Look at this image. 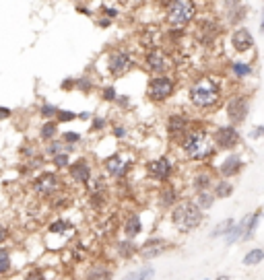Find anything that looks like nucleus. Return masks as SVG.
Here are the masks:
<instances>
[{"mask_svg": "<svg viewBox=\"0 0 264 280\" xmlns=\"http://www.w3.org/2000/svg\"><path fill=\"white\" fill-rule=\"evenodd\" d=\"M68 173H70V177H73L77 184H87V182L91 180V167H89L87 161L79 159L77 163L68 165Z\"/></svg>", "mask_w": 264, "mask_h": 280, "instance_id": "nucleus-15", "label": "nucleus"}, {"mask_svg": "<svg viewBox=\"0 0 264 280\" xmlns=\"http://www.w3.org/2000/svg\"><path fill=\"white\" fill-rule=\"evenodd\" d=\"M147 173L153 180H157V182L170 180V175H172V163H170V159L159 157V159H155V161H149L147 163Z\"/></svg>", "mask_w": 264, "mask_h": 280, "instance_id": "nucleus-10", "label": "nucleus"}, {"mask_svg": "<svg viewBox=\"0 0 264 280\" xmlns=\"http://www.w3.org/2000/svg\"><path fill=\"white\" fill-rule=\"evenodd\" d=\"M58 152H73V146L64 144V142H58V140H47V146H45V155L54 157Z\"/></svg>", "mask_w": 264, "mask_h": 280, "instance_id": "nucleus-22", "label": "nucleus"}, {"mask_svg": "<svg viewBox=\"0 0 264 280\" xmlns=\"http://www.w3.org/2000/svg\"><path fill=\"white\" fill-rule=\"evenodd\" d=\"M242 167H244V161L239 155H229L221 165H219V173L223 177H233L242 171Z\"/></svg>", "mask_w": 264, "mask_h": 280, "instance_id": "nucleus-17", "label": "nucleus"}, {"mask_svg": "<svg viewBox=\"0 0 264 280\" xmlns=\"http://www.w3.org/2000/svg\"><path fill=\"white\" fill-rule=\"evenodd\" d=\"M105 15H108V17H118V11L116 9H105Z\"/></svg>", "mask_w": 264, "mask_h": 280, "instance_id": "nucleus-49", "label": "nucleus"}, {"mask_svg": "<svg viewBox=\"0 0 264 280\" xmlns=\"http://www.w3.org/2000/svg\"><path fill=\"white\" fill-rule=\"evenodd\" d=\"M221 99V87L217 81L213 79H202V81H196L192 87H190V101L194 107L198 109H210L215 107Z\"/></svg>", "mask_w": 264, "mask_h": 280, "instance_id": "nucleus-2", "label": "nucleus"}, {"mask_svg": "<svg viewBox=\"0 0 264 280\" xmlns=\"http://www.w3.org/2000/svg\"><path fill=\"white\" fill-rule=\"evenodd\" d=\"M103 99L105 101H116V89L114 87H105L103 89Z\"/></svg>", "mask_w": 264, "mask_h": 280, "instance_id": "nucleus-41", "label": "nucleus"}, {"mask_svg": "<svg viewBox=\"0 0 264 280\" xmlns=\"http://www.w3.org/2000/svg\"><path fill=\"white\" fill-rule=\"evenodd\" d=\"M262 130H264V128H262V126H258V128L254 130V134H252V136H254V138H258V136L262 134Z\"/></svg>", "mask_w": 264, "mask_h": 280, "instance_id": "nucleus-52", "label": "nucleus"}, {"mask_svg": "<svg viewBox=\"0 0 264 280\" xmlns=\"http://www.w3.org/2000/svg\"><path fill=\"white\" fill-rule=\"evenodd\" d=\"M174 89H176V85H174V81H172L170 77L157 74V77H153V79L149 81V85H147V95H149L151 101L161 103V101H165V99H170V97L174 95Z\"/></svg>", "mask_w": 264, "mask_h": 280, "instance_id": "nucleus-5", "label": "nucleus"}, {"mask_svg": "<svg viewBox=\"0 0 264 280\" xmlns=\"http://www.w3.org/2000/svg\"><path fill=\"white\" fill-rule=\"evenodd\" d=\"M33 190L41 196H52L58 190V177L54 173H43L37 180H33Z\"/></svg>", "mask_w": 264, "mask_h": 280, "instance_id": "nucleus-13", "label": "nucleus"}, {"mask_svg": "<svg viewBox=\"0 0 264 280\" xmlns=\"http://www.w3.org/2000/svg\"><path fill=\"white\" fill-rule=\"evenodd\" d=\"M11 270V256L7 249H0V274H7Z\"/></svg>", "mask_w": 264, "mask_h": 280, "instance_id": "nucleus-33", "label": "nucleus"}, {"mask_svg": "<svg viewBox=\"0 0 264 280\" xmlns=\"http://www.w3.org/2000/svg\"><path fill=\"white\" fill-rule=\"evenodd\" d=\"M116 247H118L116 251H118V256H120V258H132V256H134V251H136V247H134V243H132L130 239L120 241Z\"/></svg>", "mask_w": 264, "mask_h": 280, "instance_id": "nucleus-25", "label": "nucleus"}, {"mask_svg": "<svg viewBox=\"0 0 264 280\" xmlns=\"http://www.w3.org/2000/svg\"><path fill=\"white\" fill-rule=\"evenodd\" d=\"M153 274H155V270H153V268H145V270H140V272H138L136 280H151V278H153Z\"/></svg>", "mask_w": 264, "mask_h": 280, "instance_id": "nucleus-40", "label": "nucleus"}, {"mask_svg": "<svg viewBox=\"0 0 264 280\" xmlns=\"http://www.w3.org/2000/svg\"><path fill=\"white\" fill-rule=\"evenodd\" d=\"M25 280H45V276L39 272V270H31L29 274H27V278Z\"/></svg>", "mask_w": 264, "mask_h": 280, "instance_id": "nucleus-42", "label": "nucleus"}, {"mask_svg": "<svg viewBox=\"0 0 264 280\" xmlns=\"http://www.w3.org/2000/svg\"><path fill=\"white\" fill-rule=\"evenodd\" d=\"M114 136H116V138H124V136H126V130H124L122 126H114Z\"/></svg>", "mask_w": 264, "mask_h": 280, "instance_id": "nucleus-43", "label": "nucleus"}, {"mask_svg": "<svg viewBox=\"0 0 264 280\" xmlns=\"http://www.w3.org/2000/svg\"><path fill=\"white\" fill-rule=\"evenodd\" d=\"M172 222L176 225L178 231L182 233H190L194 231L196 227H200V222H202V212L200 208L194 204V202H182L174 208L172 212Z\"/></svg>", "mask_w": 264, "mask_h": 280, "instance_id": "nucleus-3", "label": "nucleus"}, {"mask_svg": "<svg viewBox=\"0 0 264 280\" xmlns=\"http://www.w3.org/2000/svg\"><path fill=\"white\" fill-rule=\"evenodd\" d=\"M219 35V25L215 19H200L196 27V39H200L204 45L213 43Z\"/></svg>", "mask_w": 264, "mask_h": 280, "instance_id": "nucleus-11", "label": "nucleus"}, {"mask_svg": "<svg viewBox=\"0 0 264 280\" xmlns=\"http://www.w3.org/2000/svg\"><path fill=\"white\" fill-rule=\"evenodd\" d=\"M87 280H112V270L105 266H93L87 274Z\"/></svg>", "mask_w": 264, "mask_h": 280, "instance_id": "nucleus-20", "label": "nucleus"}, {"mask_svg": "<svg viewBox=\"0 0 264 280\" xmlns=\"http://www.w3.org/2000/svg\"><path fill=\"white\" fill-rule=\"evenodd\" d=\"M56 118H58L60 122H73V120H77V114H73V111L58 109V111H56Z\"/></svg>", "mask_w": 264, "mask_h": 280, "instance_id": "nucleus-35", "label": "nucleus"}, {"mask_svg": "<svg viewBox=\"0 0 264 280\" xmlns=\"http://www.w3.org/2000/svg\"><path fill=\"white\" fill-rule=\"evenodd\" d=\"M244 17H246V9H244L242 5L231 7V9H229V13H227V21H229L231 25H239V23L244 21Z\"/></svg>", "mask_w": 264, "mask_h": 280, "instance_id": "nucleus-24", "label": "nucleus"}, {"mask_svg": "<svg viewBox=\"0 0 264 280\" xmlns=\"http://www.w3.org/2000/svg\"><path fill=\"white\" fill-rule=\"evenodd\" d=\"M41 138L43 140H54V136L58 134V126H56V122H45L43 126H41Z\"/></svg>", "mask_w": 264, "mask_h": 280, "instance_id": "nucleus-28", "label": "nucleus"}, {"mask_svg": "<svg viewBox=\"0 0 264 280\" xmlns=\"http://www.w3.org/2000/svg\"><path fill=\"white\" fill-rule=\"evenodd\" d=\"M192 188L196 192H206L208 188H213V177L208 173H198L194 180H192Z\"/></svg>", "mask_w": 264, "mask_h": 280, "instance_id": "nucleus-21", "label": "nucleus"}, {"mask_svg": "<svg viewBox=\"0 0 264 280\" xmlns=\"http://www.w3.org/2000/svg\"><path fill=\"white\" fill-rule=\"evenodd\" d=\"M182 150L192 161H204L210 155H215L217 146L213 142V136L208 132L196 130V132H186L182 136Z\"/></svg>", "mask_w": 264, "mask_h": 280, "instance_id": "nucleus-1", "label": "nucleus"}, {"mask_svg": "<svg viewBox=\"0 0 264 280\" xmlns=\"http://www.w3.org/2000/svg\"><path fill=\"white\" fill-rule=\"evenodd\" d=\"M68 229H70V225H68L66 220H62V218H60V220H56V222H52L47 231H50L52 235H60V233H66Z\"/></svg>", "mask_w": 264, "mask_h": 280, "instance_id": "nucleus-32", "label": "nucleus"}, {"mask_svg": "<svg viewBox=\"0 0 264 280\" xmlns=\"http://www.w3.org/2000/svg\"><path fill=\"white\" fill-rule=\"evenodd\" d=\"M231 72H233L235 77L244 79V77H248V74L252 72V66H250V64H244V62H233V64H231Z\"/></svg>", "mask_w": 264, "mask_h": 280, "instance_id": "nucleus-31", "label": "nucleus"}, {"mask_svg": "<svg viewBox=\"0 0 264 280\" xmlns=\"http://www.w3.org/2000/svg\"><path fill=\"white\" fill-rule=\"evenodd\" d=\"M136 276H138V272H130V274H126L122 280H136Z\"/></svg>", "mask_w": 264, "mask_h": 280, "instance_id": "nucleus-48", "label": "nucleus"}, {"mask_svg": "<svg viewBox=\"0 0 264 280\" xmlns=\"http://www.w3.org/2000/svg\"><path fill=\"white\" fill-rule=\"evenodd\" d=\"M233 225H235V222H233V218H225L223 222H219V225L213 229V233H210V237H225V235H227V231H229Z\"/></svg>", "mask_w": 264, "mask_h": 280, "instance_id": "nucleus-26", "label": "nucleus"}, {"mask_svg": "<svg viewBox=\"0 0 264 280\" xmlns=\"http://www.w3.org/2000/svg\"><path fill=\"white\" fill-rule=\"evenodd\" d=\"M134 66V58L128 49H116L110 54V62H108V68H110V74L112 77H122L126 74L130 68Z\"/></svg>", "mask_w": 264, "mask_h": 280, "instance_id": "nucleus-6", "label": "nucleus"}, {"mask_svg": "<svg viewBox=\"0 0 264 280\" xmlns=\"http://www.w3.org/2000/svg\"><path fill=\"white\" fill-rule=\"evenodd\" d=\"M110 23H112V21H108V19H105V21H101L99 25H101V27H110Z\"/></svg>", "mask_w": 264, "mask_h": 280, "instance_id": "nucleus-55", "label": "nucleus"}, {"mask_svg": "<svg viewBox=\"0 0 264 280\" xmlns=\"http://www.w3.org/2000/svg\"><path fill=\"white\" fill-rule=\"evenodd\" d=\"M248 111H250V101L246 97H231L227 101V116H229V124L235 126V124H242L246 118H248Z\"/></svg>", "mask_w": 264, "mask_h": 280, "instance_id": "nucleus-8", "label": "nucleus"}, {"mask_svg": "<svg viewBox=\"0 0 264 280\" xmlns=\"http://www.w3.org/2000/svg\"><path fill=\"white\" fill-rule=\"evenodd\" d=\"M145 66L153 74H165L172 68V62L167 58V54L161 49H149L145 56Z\"/></svg>", "mask_w": 264, "mask_h": 280, "instance_id": "nucleus-7", "label": "nucleus"}, {"mask_svg": "<svg viewBox=\"0 0 264 280\" xmlns=\"http://www.w3.org/2000/svg\"><path fill=\"white\" fill-rule=\"evenodd\" d=\"M221 3H223L227 9H231V7H237V5L242 3V0H221Z\"/></svg>", "mask_w": 264, "mask_h": 280, "instance_id": "nucleus-45", "label": "nucleus"}, {"mask_svg": "<svg viewBox=\"0 0 264 280\" xmlns=\"http://www.w3.org/2000/svg\"><path fill=\"white\" fill-rule=\"evenodd\" d=\"M167 132H170V136L172 138H182L186 132H188V118L182 114H174V116H170V120H167Z\"/></svg>", "mask_w": 264, "mask_h": 280, "instance_id": "nucleus-16", "label": "nucleus"}, {"mask_svg": "<svg viewBox=\"0 0 264 280\" xmlns=\"http://www.w3.org/2000/svg\"><path fill=\"white\" fill-rule=\"evenodd\" d=\"M165 241L163 239H149L145 245H142V249H140V253H142V258H147V260H151V258H157V256H161L163 251H165Z\"/></svg>", "mask_w": 264, "mask_h": 280, "instance_id": "nucleus-18", "label": "nucleus"}, {"mask_svg": "<svg viewBox=\"0 0 264 280\" xmlns=\"http://www.w3.org/2000/svg\"><path fill=\"white\" fill-rule=\"evenodd\" d=\"M196 17V5L192 0H172L165 7V21L170 27H186Z\"/></svg>", "mask_w": 264, "mask_h": 280, "instance_id": "nucleus-4", "label": "nucleus"}, {"mask_svg": "<svg viewBox=\"0 0 264 280\" xmlns=\"http://www.w3.org/2000/svg\"><path fill=\"white\" fill-rule=\"evenodd\" d=\"M140 231H142L140 218H138V214H132V216L126 220V225H124V233H126V237H128V239H134Z\"/></svg>", "mask_w": 264, "mask_h": 280, "instance_id": "nucleus-19", "label": "nucleus"}, {"mask_svg": "<svg viewBox=\"0 0 264 280\" xmlns=\"http://www.w3.org/2000/svg\"><path fill=\"white\" fill-rule=\"evenodd\" d=\"M231 45H233L235 52L246 54L248 49L254 47V37H252V33H250L246 27H239V29H235V31L231 33Z\"/></svg>", "mask_w": 264, "mask_h": 280, "instance_id": "nucleus-12", "label": "nucleus"}, {"mask_svg": "<svg viewBox=\"0 0 264 280\" xmlns=\"http://www.w3.org/2000/svg\"><path fill=\"white\" fill-rule=\"evenodd\" d=\"M103 200H105L103 192H93V194H91V204H93L95 208H101V206H103Z\"/></svg>", "mask_w": 264, "mask_h": 280, "instance_id": "nucleus-36", "label": "nucleus"}, {"mask_svg": "<svg viewBox=\"0 0 264 280\" xmlns=\"http://www.w3.org/2000/svg\"><path fill=\"white\" fill-rule=\"evenodd\" d=\"M262 260H264V251L256 247V249H252V251H248V253H246L244 264H246V266H256V264H260Z\"/></svg>", "mask_w": 264, "mask_h": 280, "instance_id": "nucleus-30", "label": "nucleus"}, {"mask_svg": "<svg viewBox=\"0 0 264 280\" xmlns=\"http://www.w3.org/2000/svg\"><path fill=\"white\" fill-rule=\"evenodd\" d=\"M105 126V120H99V118H95V122H93V130H101Z\"/></svg>", "mask_w": 264, "mask_h": 280, "instance_id": "nucleus-46", "label": "nucleus"}, {"mask_svg": "<svg viewBox=\"0 0 264 280\" xmlns=\"http://www.w3.org/2000/svg\"><path fill=\"white\" fill-rule=\"evenodd\" d=\"M52 161H54V165L58 167V169H64V167L70 165V159H68V152H58L52 157Z\"/></svg>", "mask_w": 264, "mask_h": 280, "instance_id": "nucleus-34", "label": "nucleus"}, {"mask_svg": "<svg viewBox=\"0 0 264 280\" xmlns=\"http://www.w3.org/2000/svg\"><path fill=\"white\" fill-rule=\"evenodd\" d=\"M60 87H62L64 91H68V89H73V87H75V81H70V79H68V81H62V85H60Z\"/></svg>", "mask_w": 264, "mask_h": 280, "instance_id": "nucleus-47", "label": "nucleus"}, {"mask_svg": "<svg viewBox=\"0 0 264 280\" xmlns=\"http://www.w3.org/2000/svg\"><path fill=\"white\" fill-rule=\"evenodd\" d=\"M5 237H7V229H5L3 225H0V243L5 241Z\"/></svg>", "mask_w": 264, "mask_h": 280, "instance_id": "nucleus-50", "label": "nucleus"}, {"mask_svg": "<svg viewBox=\"0 0 264 280\" xmlns=\"http://www.w3.org/2000/svg\"><path fill=\"white\" fill-rule=\"evenodd\" d=\"M213 202H215V196L206 190V192H198L194 204H196L198 208H210V206H213Z\"/></svg>", "mask_w": 264, "mask_h": 280, "instance_id": "nucleus-27", "label": "nucleus"}, {"mask_svg": "<svg viewBox=\"0 0 264 280\" xmlns=\"http://www.w3.org/2000/svg\"><path fill=\"white\" fill-rule=\"evenodd\" d=\"M213 142H215L217 148L229 150V148H233V146L239 142V134H237L235 126H231V124H229V126H221V128L215 130V134H213Z\"/></svg>", "mask_w": 264, "mask_h": 280, "instance_id": "nucleus-9", "label": "nucleus"}, {"mask_svg": "<svg viewBox=\"0 0 264 280\" xmlns=\"http://www.w3.org/2000/svg\"><path fill=\"white\" fill-rule=\"evenodd\" d=\"M77 11H79V13H85V15H89V9H87V7H77Z\"/></svg>", "mask_w": 264, "mask_h": 280, "instance_id": "nucleus-54", "label": "nucleus"}, {"mask_svg": "<svg viewBox=\"0 0 264 280\" xmlns=\"http://www.w3.org/2000/svg\"><path fill=\"white\" fill-rule=\"evenodd\" d=\"M159 200H161V206H172V204L178 200V192H176V188L165 186V188L161 190V194H159Z\"/></svg>", "mask_w": 264, "mask_h": 280, "instance_id": "nucleus-23", "label": "nucleus"}, {"mask_svg": "<svg viewBox=\"0 0 264 280\" xmlns=\"http://www.w3.org/2000/svg\"><path fill=\"white\" fill-rule=\"evenodd\" d=\"M231 192H233V186H231V184H227V182H217L213 196H215V198H227V196H231Z\"/></svg>", "mask_w": 264, "mask_h": 280, "instance_id": "nucleus-29", "label": "nucleus"}, {"mask_svg": "<svg viewBox=\"0 0 264 280\" xmlns=\"http://www.w3.org/2000/svg\"><path fill=\"white\" fill-rule=\"evenodd\" d=\"M89 116H91L89 111H83V114H81V116H77V118H81V120H89Z\"/></svg>", "mask_w": 264, "mask_h": 280, "instance_id": "nucleus-53", "label": "nucleus"}, {"mask_svg": "<svg viewBox=\"0 0 264 280\" xmlns=\"http://www.w3.org/2000/svg\"><path fill=\"white\" fill-rule=\"evenodd\" d=\"M217 280H231V278H229V276H219Z\"/></svg>", "mask_w": 264, "mask_h": 280, "instance_id": "nucleus-56", "label": "nucleus"}, {"mask_svg": "<svg viewBox=\"0 0 264 280\" xmlns=\"http://www.w3.org/2000/svg\"><path fill=\"white\" fill-rule=\"evenodd\" d=\"M75 85H77L81 91H85V93L91 91V81H89V79H79V81H75Z\"/></svg>", "mask_w": 264, "mask_h": 280, "instance_id": "nucleus-39", "label": "nucleus"}, {"mask_svg": "<svg viewBox=\"0 0 264 280\" xmlns=\"http://www.w3.org/2000/svg\"><path fill=\"white\" fill-rule=\"evenodd\" d=\"M155 3H157V5H159V7H167V5L172 3V0H155Z\"/></svg>", "mask_w": 264, "mask_h": 280, "instance_id": "nucleus-51", "label": "nucleus"}, {"mask_svg": "<svg viewBox=\"0 0 264 280\" xmlns=\"http://www.w3.org/2000/svg\"><path fill=\"white\" fill-rule=\"evenodd\" d=\"M11 116H13V111H11V109H7V107H0V118L7 120V118H11Z\"/></svg>", "mask_w": 264, "mask_h": 280, "instance_id": "nucleus-44", "label": "nucleus"}, {"mask_svg": "<svg viewBox=\"0 0 264 280\" xmlns=\"http://www.w3.org/2000/svg\"><path fill=\"white\" fill-rule=\"evenodd\" d=\"M79 140H81V136H79L77 132H66V134H62V142L75 144V142H79Z\"/></svg>", "mask_w": 264, "mask_h": 280, "instance_id": "nucleus-38", "label": "nucleus"}, {"mask_svg": "<svg viewBox=\"0 0 264 280\" xmlns=\"http://www.w3.org/2000/svg\"><path fill=\"white\" fill-rule=\"evenodd\" d=\"M56 111H58V109H56L54 105L45 103V105L41 107V116H43V118H54V116H56Z\"/></svg>", "mask_w": 264, "mask_h": 280, "instance_id": "nucleus-37", "label": "nucleus"}, {"mask_svg": "<svg viewBox=\"0 0 264 280\" xmlns=\"http://www.w3.org/2000/svg\"><path fill=\"white\" fill-rule=\"evenodd\" d=\"M130 165H132V159L122 161L120 155H112V157L108 159V163H105V169H108V173H112L114 177H122V175L128 173Z\"/></svg>", "mask_w": 264, "mask_h": 280, "instance_id": "nucleus-14", "label": "nucleus"}]
</instances>
